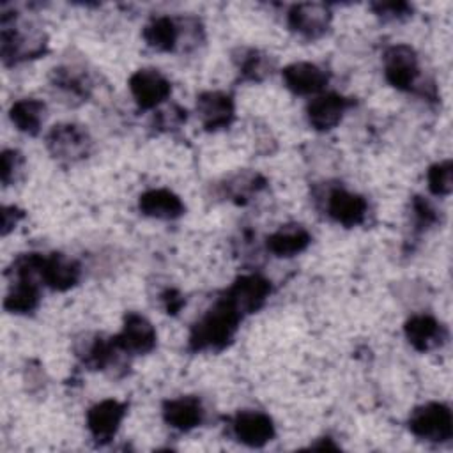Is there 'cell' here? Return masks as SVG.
Masks as SVG:
<instances>
[{
  "instance_id": "obj_1",
  "label": "cell",
  "mask_w": 453,
  "mask_h": 453,
  "mask_svg": "<svg viewBox=\"0 0 453 453\" xmlns=\"http://www.w3.org/2000/svg\"><path fill=\"white\" fill-rule=\"evenodd\" d=\"M242 315L223 296L219 297L193 326L189 331V349L193 352H219L226 349L239 327Z\"/></svg>"
},
{
  "instance_id": "obj_2",
  "label": "cell",
  "mask_w": 453,
  "mask_h": 453,
  "mask_svg": "<svg viewBox=\"0 0 453 453\" xmlns=\"http://www.w3.org/2000/svg\"><path fill=\"white\" fill-rule=\"evenodd\" d=\"M18 14L2 11L0 16V57L5 65L42 57L48 50L46 34L39 28H28L16 23Z\"/></svg>"
},
{
  "instance_id": "obj_3",
  "label": "cell",
  "mask_w": 453,
  "mask_h": 453,
  "mask_svg": "<svg viewBox=\"0 0 453 453\" xmlns=\"http://www.w3.org/2000/svg\"><path fill=\"white\" fill-rule=\"evenodd\" d=\"M46 149L53 159L64 165H74L92 152V138L88 131L74 122H62L46 134Z\"/></svg>"
},
{
  "instance_id": "obj_4",
  "label": "cell",
  "mask_w": 453,
  "mask_h": 453,
  "mask_svg": "<svg viewBox=\"0 0 453 453\" xmlns=\"http://www.w3.org/2000/svg\"><path fill=\"white\" fill-rule=\"evenodd\" d=\"M409 430L421 441L446 442L453 435V414L446 403L428 402L416 407L409 416Z\"/></svg>"
},
{
  "instance_id": "obj_5",
  "label": "cell",
  "mask_w": 453,
  "mask_h": 453,
  "mask_svg": "<svg viewBox=\"0 0 453 453\" xmlns=\"http://www.w3.org/2000/svg\"><path fill=\"white\" fill-rule=\"evenodd\" d=\"M384 76L396 90H416L419 80V62L414 48L395 44L384 51Z\"/></svg>"
},
{
  "instance_id": "obj_6",
  "label": "cell",
  "mask_w": 453,
  "mask_h": 453,
  "mask_svg": "<svg viewBox=\"0 0 453 453\" xmlns=\"http://www.w3.org/2000/svg\"><path fill=\"white\" fill-rule=\"evenodd\" d=\"M78 359L90 370H120L124 368L122 356L127 354L119 347L115 338H104L103 334H85L76 342Z\"/></svg>"
},
{
  "instance_id": "obj_7",
  "label": "cell",
  "mask_w": 453,
  "mask_h": 453,
  "mask_svg": "<svg viewBox=\"0 0 453 453\" xmlns=\"http://www.w3.org/2000/svg\"><path fill=\"white\" fill-rule=\"evenodd\" d=\"M324 211L333 221L340 223L342 226L352 228L366 219L368 203L365 196L352 193L342 186H334L326 193Z\"/></svg>"
},
{
  "instance_id": "obj_8",
  "label": "cell",
  "mask_w": 453,
  "mask_h": 453,
  "mask_svg": "<svg viewBox=\"0 0 453 453\" xmlns=\"http://www.w3.org/2000/svg\"><path fill=\"white\" fill-rule=\"evenodd\" d=\"M271 294V281L260 274H242L239 276L228 290L223 294L230 304L244 317L258 311Z\"/></svg>"
},
{
  "instance_id": "obj_9",
  "label": "cell",
  "mask_w": 453,
  "mask_h": 453,
  "mask_svg": "<svg viewBox=\"0 0 453 453\" xmlns=\"http://www.w3.org/2000/svg\"><path fill=\"white\" fill-rule=\"evenodd\" d=\"M129 90L142 110H152L168 99L172 94V85L161 71L143 67L131 74Z\"/></svg>"
},
{
  "instance_id": "obj_10",
  "label": "cell",
  "mask_w": 453,
  "mask_h": 453,
  "mask_svg": "<svg viewBox=\"0 0 453 453\" xmlns=\"http://www.w3.org/2000/svg\"><path fill=\"white\" fill-rule=\"evenodd\" d=\"M331 11L326 4H296L287 12V23L299 37L313 41L322 37L331 25Z\"/></svg>"
},
{
  "instance_id": "obj_11",
  "label": "cell",
  "mask_w": 453,
  "mask_h": 453,
  "mask_svg": "<svg viewBox=\"0 0 453 453\" xmlns=\"http://www.w3.org/2000/svg\"><path fill=\"white\" fill-rule=\"evenodd\" d=\"M126 411H127V403L113 398H106L92 405L87 412V428L92 439L97 444L110 442L115 437L126 416Z\"/></svg>"
},
{
  "instance_id": "obj_12",
  "label": "cell",
  "mask_w": 453,
  "mask_h": 453,
  "mask_svg": "<svg viewBox=\"0 0 453 453\" xmlns=\"http://www.w3.org/2000/svg\"><path fill=\"white\" fill-rule=\"evenodd\" d=\"M196 115L207 131L226 129L235 119V104L230 94L207 90L196 97Z\"/></svg>"
},
{
  "instance_id": "obj_13",
  "label": "cell",
  "mask_w": 453,
  "mask_h": 453,
  "mask_svg": "<svg viewBox=\"0 0 453 453\" xmlns=\"http://www.w3.org/2000/svg\"><path fill=\"white\" fill-rule=\"evenodd\" d=\"M232 432L235 439L250 448H262L274 439V423L262 411H241L232 419Z\"/></svg>"
},
{
  "instance_id": "obj_14",
  "label": "cell",
  "mask_w": 453,
  "mask_h": 453,
  "mask_svg": "<svg viewBox=\"0 0 453 453\" xmlns=\"http://www.w3.org/2000/svg\"><path fill=\"white\" fill-rule=\"evenodd\" d=\"M403 333L411 347L418 352H430L441 349L448 340L446 326L428 313L412 315L405 322Z\"/></svg>"
},
{
  "instance_id": "obj_15",
  "label": "cell",
  "mask_w": 453,
  "mask_h": 453,
  "mask_svg": "<svg viewBox=\"0 0 453 453\" xmlns=\"http://www.w3.org/2000/svg\"><path fill=\"white\" fill-rule=\"evenodd\" d=\"M113 338L119 347L127 354H149L156 347L157 334L149 319L140 313L129 311L124 317L120 333Z\"/></svg>"
},
{
  "instance_id": "obj_16",
  "label": "cell",
  "mask_w": 453,
  "mask_h": 453,
  "mask_svg": "<svg viewBox=\"0 0 453 453\" xmlns=\"http://www.w3.org/2000/svg\"><path fill=\"white\" fill-rule=\"evenodd\" d=\"M352 106V99L343 97L336 92L320 94L310 101L306 108L308 122L317 131H329L336 127L343 113Z\"/></svg>"
},
{
  "instance_id": "obj_17",
  "label": "cell",
  "mask_w": 453,
  "mask_h": 453,
  "mask_svg": "<svg viewBox=\"0 0 453 453\" xmlns=\"http://www.w3.org/2000/svg\"><path fill=\"white\" fill-rule=\"evenodd\" d=\"M81 276L80 264L64 255V253H50L44 255L41 265V281L57 292H65L73 288Z\"/></svg>"
},
{
  "instance_id": "obj_18",
  "label": "cell",
  "mask_w": 453,
  "mask_h": 453,
  "mask_svg": "<svg viewBox=\"0 0 453 453\" xmlns=\"http://www.w3.org/2000/svg\"><path fill=\"white\" fill-rule=\"evenodd\" d=\"M281 78L285 87L297 96L319 94L327 85V73L311 62H294L283 67Z\"/></svg>"
},
{
  "instance_id": "obj_19",
  "label": "cell",
  "mask_w": 453,
  "mask_h": 453,
  "mask_svg": "<svg viewBox=\"0 0 453 453\" xmlns=\"http://www.w3.org/2000/svg\"><path fill=\"white\" fill-rule=\"evenodd\" d=\"M203 405L198 396L186 395L163 403V419L179 432H189L203 423Z\"/></svg>"
},
{
  "instance_id": "obj_20",
  "label": "cell",
  "mask_w": 453,
  "mask_h": 453,
  "mask_svg": "<svg viewBox=\"0 0 453 453\" xmlns=\"http://www.w3.org/2000/svg\"><path fill=\"white\" fill-rule=\"evenodd\" d=\"M138 209L143 216L154 218V219H177L184 214L186 207L182 200L170 189H149L140 195L138 198Z\"/></svg>"
},
{
  "instance_id": "obj_21",
  "label": "cell",
  "mask_w": 453,
  "mask_h": 453,
  "mask_svg": "<svg viewBox=\"0 0 453 453\" xmlns=\"http://www.w3.org/2000/svg\"><path fill=\"white\" fill-rule=\"evenodd\" d=\"M310 242H311V235L303 225L288 223V225H281L276 232H273L267 237L265 246L274 257L290 258L303 253L310 246Z\"/></svg>"
},
{
  "instance_id": "obj_22",
  "label": "cell",
  "mask_w": 453,
  "mask_h": 453,
  "mask_svg": "<svg viewBox=\"0 0 453 453\" xmlns=\"http://www.w3.org/2000/svg\"><path fill=\"white\" fill-rule=\"evenodd\" d=\"M50 81L64 96L73 97L76 101H87L94 88V83L88 73L83 67H76L69 64L53 67Z\"/></svg>"
},
{
  "instance_id": "obj_23",
  "label": "cell",
  "mask_w": 453,
  "mask_h": 453,
  "mask_svg": "<svg viewBox=\"0 0 453 453\" xmlns=\"http://www.w3.org/2000/svg\"><path fill=\"white\" fill-rule=\"evenodd\" d=\"M142 37L156 51H177L180 48V19L170 16L152 18L143 27Z\"/></svg>"
},
{
  "instance_id": "obj_24",
  "label": "cell",
  "mask_w": 453,
  "mask_h": 453,
  "mask_svg": "<svg viewBox=\"0 0 453 453\" xmlns=\"http://www.w3.org/2000/svg\"><path fill=\"white\" fill-rule=\"evenodd\" d=\"M232 60L242 81H264L274 69L273 57L257 48H237L232 53Z\"/></svg>"
},
{
  "instance_id": "obj_25",
  "label": "cell",
  "mask_w": 453,
  "mask_h": 453,
  "mask_svg": "<svg viewBox=\"0 0 453 453\" xmlns=\"http://www.w3.org/2000/svg\"><path fill=\"white\" fill-rule=\"evenodd\" d=\"M265 186L267 180L262 173L253 170H242L228 177L225 184H221V193L223 196H226V200H232L237 205H244L253 200Z\"/></svg>"
},
{
  "instance_id": "obj_26",
  "label": "cell",
  "mask_w": 453,
  "mask_h": 453,
  "mask_svg": "<svg viewBox=\"0 0 453 453\" xmlns=\"http://www.w3.org/2000/svg\"><path fill=\"white\" fill-rule=\"evenodd\" d=\"M46 117V104L34 97H25L12 103L9 110V119L14 127L28 136H35Z\"/></svg>"
},
{
  "instance_id": "obj_27",
  "label": "cell",
  "mask_w": 453,
  "mask_h": 453,
  "mask_svg": "<svg viewBox=\"0 0 453 453\" xmlns=\"http://www.w3.org/2000/svg\"><path fill=\"white\" fill-rule=\"evenodd\" d=\"M39 301L41 294L35 280H16L4 299V308L9 313L27 315L39 306Z\"/></svg>"
},
{
  "instance_id": "obj_28",
  "label": "cell",
  "mask_w": 453,
  "mask_h": 453,
  "mask_svg": "<svg viewBox=\"0 0 453 453\" xmlns=\"http://www.w3.org/2000/svg\"><path fill=\"white\" fill-rule=\"evenodd\" d=\"M428 189L435 196H448L453 189V163L449 159L439 161L428 168Z\"/></svg>"
},
{
  "instance_id": "obj_29",
  "label": "cell",
  "mask_w": 453,
  "mask_h": 453,
  "mask_svg": "<svg viewBox=\"0 0 453 453\" xmlns=\"http://www.w3.org/2000/svg\"><path fill=\"white\" fill-rule=\"evenodd\" d=\"M0 175H2V184L12 186L18 180L23 179L25 175V157L19 150L16 149H5L0 157Z\"/></svg>"
},
{
  "instance_id": "obj_30",
  "label": "cell",
  "mask_w": 453,
  "mask_h": 453,
  "mask_svg": "<svg viewBox=\"0 0 453 453\" xmlns=\"http://www.w3.org/2000/svg\"><path fill=\"white\" fill-rule=\"evenodd\" d=\"M411 214H412V223L416 226V230L423 232L428 230L430 226L437 225L439 221V211L434 207V203L430 200H426L425 196H412L411 200Z\"/></svg>"
},
{
  "instance_id": "obj_31",
  "label": "cell",
  "mask_w": 453,
  "mask_h": 453,
  "mask_svg": "<svg viewBox=\"0 0 453 453\" xmlns=\"http://www.w3.org/2000/svg\"><path fill=\"white\" fill-rule=\"evenodd\" d=\"M370 7L382 21H402L412 14V5L409 2H373Z\"/></svg>"
},
{
  "instance_id": "obj_32",
  "label": "cell",
  "mask_w": 453,
  "mask_h": 453,
  "mask_svg": "<svg viewBox=\"0 0 453 453\" xmlns=\"http://www.w3.org/2000/svg\"><path fill=\"white\" fill-rule=\"evenodd\" d=\"M186 110L179 104H170L156 111L154 126L157 131H173L179 129L186 122Z\"/></svg>"
},
{
  "instance_id": "obj_33",
  "label": "cell",
  "mask_w": 453,
  "mask_h": 453,
  "mask_svg": "<svg viewBox=\"0 0 453 453\" xmlns=\"http://www.w3.org/2000/svg\"><path fill=\"white\" fill-rule=\"evenodd\" d=\"M159 299H161V304L165 308V311L168 315H175L180 311V308L184 306V297L182 294L177 290V288H165L161 294H159Z\"/></svg>"
},
{
  "instance_id": "obj_34",
  "label": "cell",
  "mask_w": 453,
  "mask_h": 453,
  "mask_svg": "<svg viewBox=\"0 0 453 453\" xmlns=\"http://www.w3.org/2000/svg\"><path fill=\"white\" fill-rule=\"evenodd\" d=\"M23 211L14 205H5L2 209V235H7L23 219Z\"/></svg>"
},
{
  "instance_id": "obj_35",
  "label": "cell",
  "mask_w": 453,
  "mask_h": 453,
  "mask_svg": "<svg viewBox=\"0 0 453 453\" xmlns=\"http://www.w3.org/2000/svg\"><path fill=\"white\" fill-rule=\"evenodd\" d=\"M311 448H320V449H324V448H326V449H338V446H336L329 437H324L320 444H319V442H317V444H311Z\"/></svg>"
}]
</instances>
